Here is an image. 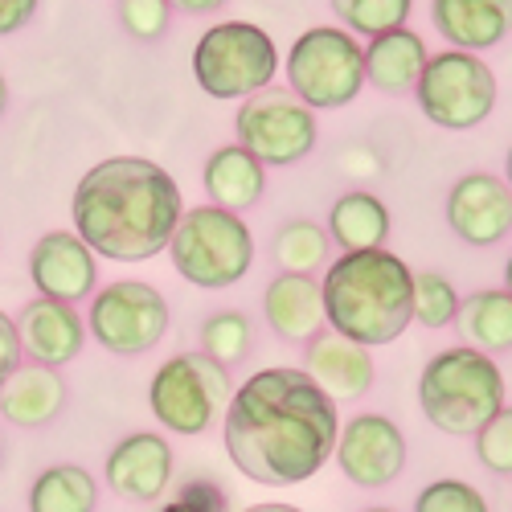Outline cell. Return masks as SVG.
<instances>
[{
  "mask_svg": "<svg viewBox=\"0 0 512 512\" xmlns=\"http://www.w3.org/2000/svg\"><path fill=\"white\" fill-rule=\"evenodd\" d=\"M332 13L361 37H381L390 29H402L410 17V0H332Z\"/></svg>",
  "mask_w": 512,
  "mask_h": 512,
  "instance_id": "28",
  "label": "cell"
},
{
  "mask_svg": "<svg viewBox=\"0 0 512 512\" xmlns=\"http://www.w3.org/2000/svg\"><path fill=\"white\" fill-rule=\"evenodd\" d=\"M414 512H488V500L463 480H435L414 496Z\"/></svg>",
  "mask_w": 512,
  "mask_h": 512,
  "instance_id": "31",
  "label": "cell"
},
{
  "mask_svg": "<svg viewBox=\"0 0 512 512\" xmlns=\"http://www.w3.org/2000/svg\"><path fill=\"white\" fill-rule=\"evenodd\" d=\"M0 455H5V443H0Z\"/></svg>",
  "mask_w": 512,
  "mask_h": 512,
  "instance_id": "42",
  "label": "cell"
},
{
  "mask_svg": "<svg viewBox=\"0 0 512 512\" xmlns=\"http://www.w3.org/2000/svg\"><path fill=\"white\" fill-rule=\"evenodd\" d=\"M361 512H394V508H381V504H377V508H361Z\"/></svg>",
  "mask_w": 512,
  "mask_h": 512,
  "instance_id": "41",
  "label": "cell"
},
{
  "mask_svg": "<svg viewBox=\"0 0 512 512\" xmlns=\"http://www.w3.org/2000/svg\"><path fill=\"white\" fill-rule=\"evenodd\" d=\"M336 435V402L291 365L250 373L234 390L222 426L230 463L263 488L308 484L336 451Z\"/></svg>",
  "mask_w": 512,
  "mask_h": 512,
  "instance_id": "1",
  "label": "cell"
},
{
  "mask_svg": "<svg viewBox=\"0 0 512 512\" xmlns=\"http://www.w3.org/2000/svg\"><path fill=\"white\" fill-rule=\"evenodd\" d=\"M17 336H21V349L33 365H70L82 345H87V320L74 312V304L62 300H46L37 295L17 312Z\"/></svg>",
  "mask_w": 512,
  "mask_h": 512,
  "instance_id": "17",
  "label": "cell"
},
{
  "mask_svg": "<svg viewBox=\"0 0 512 512\" xmlns=\"http://www.w3.org/2000/svg\"><path fill=\"white\" fill-rule=\"evenodd\" d=\"M279 70V50L271 33L250 21H222L201 33L193 50V78L209 99H250Z\"/></svg>",
  "mask_w": 512,
  "mask_h": 512,
  "instance_id": "6",
  "label": "cell"
},
{
  "mask_svg": "<svg viewBox=\"0 0 512 512\" xmlns=\"http://www.w3.org/2000/svg\"><path fill=\"white\" fill-rule=\"evenodd\" d=\"M324 324L365 349L390 345L414 324V271L394 250L340 254L320 279Z\"/></svg>",
  "mask_w": 512,
  "mask_h": 512,
  "instance_id": "3",
  "label": "cell"
},
{
  "mask_svg": "<svg viewBox=\"0 0 512 512\" xmlns=\"http://www.w3.org/2000/svg\"><path fill=\"white\" fill-rule=\"evenodd\" d=\"M201 181H205L209 205L242 213V209L263 201V193H267V168L254 160L246 148L226 144V148H218V152L205 160Z\"/></svg>",
  "mask_w": 512,
  "mask_h": 512,
  "instance_id": "21",
  "label": "cell"
},
{
  "mask_svg": "<svg viewBox=\"0 0 512 512\" xmlns=\"http://www.w3.org/2000/svg\"><path fill=\"white\" fill-rule=\"evenodd\" d=\"M29 279L46 300L78 304V300H91L95 295L99 259L74 230H50L29 250Z\"/></svg>",
  "mask_w": 512,
  "mask_h": 512,
  "instance_id": "13",
  "label": "cell"
},
{
  "mask_svg": "<svg viewBox=\"0 0 512 512\" xmlns=\"http://www.w3.org/2000/svg\"><path fill=\"white\" fill-rule=\"evenodd\" d=\"M250 340H254V328L238 308H222L205 316L201 324V353L209 361H218L222 369H234L250 357Z\"/></svg>",
  "mask_w": 512,
  "mask_h": 512,
  "instance_id": "27",
  "label": "cell"
},
{
  "mask_svg": "<svg viewBox=\"0 0 512 512\" xmlns=\"http://www.w3.org/2000/svg\"><path fill=\"white\" fill-rule=\"evenodd\" d=\"M234 390L230 369L209 361L205 353H181L168 357L148 386V410L152 418L173 435H205L213 418L226 414Z\"/></svg>",
  "mask_w": 512,
  "mask_h": 512,
  "instance_id": "8",
  "label": "cell"
},
{
  "mask_svg": "<svg viewBox=\"0 0 512 512\" xmlns=\"http://www.w3.org/2000/svg\"><path fill=\"white\" fill-rule=\"evenodd\" d=\"M119 21L136 41H156L168 29V0H119Z\"/></svg>",
  "mask_w": 512,
  "mask_h": 512,
  "instance_id": "32",
  "label": "cell"
},
{
  "mask_svg": "<svg viewBox=\"0 0 512 512\" xmlns=\"http://www.w3.org/2000/svg\"><path fill=\"white\" fill-rule=\"evenodd\" d=\"M504 291L512 295V259H508V267H504Z\"/></svg>",
  "mask_w": 512,
  "mask_h": 512,
  "instance_id": "39",
  "label": "cell"
},
{
  "mask_svg": "<svg viewBox=\"0 0 512 512\" xmlns=\"http://www.w3.org/2000/svg\"><path fill=\"white\" fill-rule=\"evenodd\" d=\"M33 13H37V0H0V37L29 25Z\"/></svg>",
  "mask_w": 512,
  "mask_h": 512,
  "instance_id": "34",
  "label": "cell"
},
{
  "mask_svg": "<svg viewBox=\"0 0 512 512\" xmlns=\"http://www.w3.org/2000/svg\"><path fill=\"white\" fill-rule=\"evenodd\" d=\"M361 82H365V50L353 33L316 25L295 37L287 54V91L304 107L312 111L345 107L361 95Z\"/></svg>",
  "mask_w": 512,
  "mask_h": 512,
  "instance_id": "7",
  "label": "cell"
},
{
  "mask_svg": "<svg viewBox=\"0 0 512 512\" xmlns=\"http://www.w3.org/2000/svg\"><path fill=\"white\" fill-rule=\"evenodd\" d=\"M25 365V349H21V336H17V320L0 312V386Z\"/></svg>",
  "mask_w": 512,
  "mask_h": 512,
  "instance_id": "33",
  "label": "cell"
},
{
  "mask_svg": "<svg viewBox=\"0 0 512 512\" xmlns=\"http://www.w3.org/2000/svg\"><path fill=\"white\" fill-rule=\"evenodd\" d=\"M263 316L287 345H308L324 328V291L312 275H275L263 291Z\"/></svg>",
  "mask_w": 512,
  "mask_h": 512,
  "instance_id": "19",
  "label": "cell"
},
{
  "mask_svg": "<svg viewBox=\"0 0 512 512\" xmlns=\"http://www.w3.org/2000/svg\"><path fill=\"white\" fill-rule=\"evenodd\" d=\"M168 259L185 283L218 291L246 279L254 263V238L238 213L197 205L181 213L173 238H168Z\"/></svg>",
  "mask_w": 512,
  "mask_h": 512,
  "instance_id": "5",
  "label": "cell"
},
{
  "mask_svg": "<svg viewBox=\"0 0 512 512\" xmlns=\"http://www.w3.org/2000/svg\"><path fill=\"white\" fill-rule=\"evenodd\" d=\"M459 336L467 349L480 353H508L512 349V295L508 291H476L459 304Z\"/></svg>",
  "mask_w": 512,
  "mask_h": 512,
  "instance_id": "24",
  "label": "cell"
},
{
  "mask_svg": "<svg viewBox=\"0 0 512 512\" xmlns=\"http://www.w3.org/2000/svg\"><path fill=\"white\" fill-rule=\"evenodd\" d=\"M414 95L422 115L447 127V132H467L492 115L496 107V78L492 66L467 50H447L426 58L418 82H414Z\"/></svg>",
  "mask_w": 512,
  "mask_h": 512,
  "instance_id": "9",
  "label": "cell"
},
{
  "mask_svg": "<svg viewBox=\"0 0 512 512\" xmlns=\"http://www.w3.org/2000/svg\"><path fill=\"white\" fill-rule=\"evenodd\" d=\"M328 238L353 254V250H381L390 238V209L381 197L353 189L345 197H336V205L328 209Z\"/></svg>",
  "mask_w": 512,
  "mask_h": 512,
  "instance_id": "23",
  "label": "cell"
},
{
  "mask_svg": "<svg viewBox=\"0 0 512 512\" xmlns=\"http://www.w3.org/2000/svg\"><path fill=\"white\" fill-rule=\"evenodd\" d=\"M103 480L115 496L152 504L164 496V488L173 484V447L156 431H132L123 435L103 463Z\"/></svg>",
  "mask_w": 512,
  "mask_h": 512,
  "instance_id": "14",
  "label": "cell"
},
{
  "mask_svg": "<svg viewBox=\"0 0 512 512\" xmlns=\"http://www.w3.org/2000/svg\"><path fill=\"white\" fill-rule=\"evenodd\" d=\"M422 66H426V46L406 25L373 37L369 50H365V82H373V87L386 91V95L414 91Z\"/></svg>",
  "mask_w": 512,
  "mask_h": 512,
  "instance_id": "22",
  "label": "cell"
},
{
  "mask_svg": "<svg viewBox=\"0 0 512 512\" xmlns=\"http://www.w3.org/2000/svg\"><path fill=\"white\" fill-rule=\"evenodd\" d=\"M74 234L99 259L148 263L168 250L185 201L173 173L144 156H107L74 185Z\"/></svg>",
  "mask_w": 512,
  "mask_h": 512,
  "instance_id": "2",
  "label": "cell"
},
{
  "mask_svg": "<svg viewBox=\"0 0 512 512\" xmlns=\"http://www.w3.org/2000/svg\"><path fill=\"white\" fill-rule=\"evenodd\" d=\"M234 132L238 148H246L263 168H287L316 148V115L287 87H263L259 95L242 99Z\"/></svg>",
  "mask_w": 512,
  "mask_h": 512,
  "instance_id": "10",
  "label": "cell"
},
{
  "mask_svg": "<svg viewBox=\"0 0 512 512\" xmlns=\"http://www.w3.org/2000/svg\"><path fill=\"white\" fill-rule=\"evenodd\" d=\"M271 250L283 275H312L328 259V230L312 218H291L287 226H279Z\"/></svg>",
  "mask_w": 512,
  "mask_h": 512,
  "instance_id": "26",
  "label": "cell"
},
{
  "mask_svg": "<svg viewBox=\"0 0 512 512\" xmlns=\"http://www.w3.org/2000/svg\"><path fill=\"white\" fill-rule=\"evenodd\" d=\"M29 512H95L99 480L82 463H54L29 484Z\"/></svg>",
  "mask_w": 512,
  "mask_h": 512,
  "instance_id": "25",
  "label": "cell"
},
{
  "mask_svg": "<svg viewBox=\"0 0 512 512\" xmlns=\"http://www.w3.org/2000/svg\"><path fill=\"white\" fill-rule=\"evenodd\" d=\"M459 316V291L439 271L414 275V320L422 328H447Z\"/></svg>",
  "mask_w": 512,
  "mask_h": 512,
  "instance_id": "29",
  "label": "cell"
},
{
  "mask_svg": "<svg viewBox=\"0 0 512 512\" xmlns=\"http://www.w3.org/2000/svg\"><path fill=\"white\" fill-rule=\"evenodd\" d=\"M418 406L443 435H476L492 414L504 410V373L480 349H443L418 377Z\"/></svg>",
  "mask_w": 512,
  "mask_h": 512,
  "instance_id": "4",
  "label": "cell"
},
{
  "mask_svg": "<svg viewBox=\"0 0 512 512\" xmlns=\"http://www.w3.org/2000/svg\"><path fill=\"white\" fill-rule=\"evenodd\" d=\"M476 455L492 476H512V410L508 406L476 431Z\"/></svg>",
  "mask_w": 512,
  "mask_h": 512,
  "instance_id": "30",
  "label": "cell"
},
{
  "mask_svg": "<svg viewBox=\"0 0 512 512\" xmlns=\"http://www.w3.org/2000/svg\"><path fill=\"white\" fill-rule=\"evenodd\" d=\"M435 29L455 50H488L512 25V0H435Z\"/></svg>",
  "mask_w": 512,
  "mask_h": 512,
  "instance_id": "20",
  "label": "cell"
},
{
  "mask_svg": "<svg viewBox=\"0 0 512 512\" xmlns=\"http://www.w3.org/2000/svg\"><path fill=\"white\" fill-rule=\"evenodd\" d=\"M5 107H9V82H5V74H0V115H5Z\"/></svg>",
  "mask_w": 512,
  "mask_h": 512,
  "instance_id": "38",
  "label": "cell"
},
{
  "mask_svg": "<svg viewBox=\"0 0 512 512\" xmlns=\"http://www.w3.org/2000/svg\"><path fill=\"white\" fill-rule=\"evenodd\" d=\"M242 512H304V508H295V504H250V508H242Z\"/></svg>",
  "mask_w": 512,
  "mask_h": 512,
  "instance_id": "37",
  "label": "cell"
},
{
  "mask_svg": "<svg viewBox=\"0 0 512 512\" xmlns=\"http://www.w3.org/2000/svg\"><path fill=\"white\" fill-rule=\"evenodd\" d=\"M504 168H508V189H512V148H508V164Z\"/></svg>",
  "mask_w": 512,
  "mask_h": 512,
  "instance_id": "40",
  "label": "cell"
},
{
  "mask_svg": "<svg viewBox=\"0 0 512 512\" xmlns=\"http://www.w3.org/2000/svg\"><path fill=\"white\" fill-rule=\"evenodd\" d=\"M304 373L340 406V402H361L373 390L377 365L365 345H357V340L340 336L332 328H320L304 345Z\"/></svg>",
  "mask_w": 512,
  "mask_h": 512,
  "instance_id": "16",
  "label": "cell"
},
{
  "mask_svg": "<svg viewBox=\"0 0 512 512\" xmlns=\"http://www.w3.org/2000/svg\"><path fill=\"white\" fill-rule=\"evenodd\" d=\"M447 226L467 246H496L512 230V189L492 173H467L447 193Z\"/></svg>",
  "mask_w": 512,
  "mask_h": 512,
  "instance_id": "15",
  "label": "cell"
},
{
  "mask_svg": "<svg viewBox=\"0 0 512 512\" xmlns=\"http://www.w3.org/2000/svg\"><path fill=\"white\" fill-rule=\"evenodd\" d=\"M66 377L50 365H33L25 361L5 386H0V418L21 426V431H37L50 426L66 410Z\"/></svg>",
  "mask_w": 512,
  "mask_h": 512,
  "instance_id": "18",
  "label": "cell"
},
{
  "mask_svg": "<svg viewBox=\"0 0 512 512\" xmlns=\"http://www.w3.org/2000/svg\"><path fill=\"white\" fill-rule=\"evenodd\" d=\"M160 512H213V508H201V504H193V500H181V496H173Z\"/></svg>",
  "mask_w": 512,
  "mask_h": 512,
  "instance_id": "36",
  "label": "cell"
},
{
  "mask_svg": "<svg viewBox=\"0 0 512 512\" xmlns=\"http://www.w3.org/2000/svg\"><path fill=\"white\" fill-rule=\"evenodd\" d=\"M87 332L99 340V349L115 357L152 353L168 332V304L152 283L119 279L91 295Z\"/></svg>",
  "mask_w": 512,
  "mask_h": 512,
  "instance_id": "11",
  "label": "cell"
},
{
  "mask_svg": "<svg viewBox=\"0 0 512 512\" xmlns=\"http://www.w3.org/2000/svg\"><path fill=\"white\" fill-rule=\"evenodd\" d=\"M168 5H177L185 13H213V9H222L226 0H168Z\"/></svg>",
  "mask_w": 512,
  "mask_h": 512,
  "instance_id": "35",
  "label": "cell"
},
{
  "mask_svg": "<svg viewBox=\"0 0 512 512\" xmlns=\"http://www.w3.org/2000/svg\"><path fill=\"white\" fill-rule=\"evenodd\" d=\"M336 463L357 488H386L406 467V435L386 414H357L336 435Z\"/></svg>",
  "mask_w": 512,
  "mask_h": 512,
  "instance_id": "12",
  "label": "cell"
}]
</instances>
